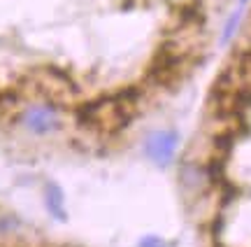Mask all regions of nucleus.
<instances>
[{
	"label": "nucleus",
	"mask_w": 251,
	"mask_h": 247,
	"mask_svg": "<svg viewBox=\"0 0 251 247\" xmlns=\"http://www.w3.org/2000/svg\"><path fill=\"white\" fill-rule=\"evenodd\" d=\"M21 124L33 131L37 136H49V133H56L61 128V117H58V110L51 103H40V105H30L21 117Z\"/></svg>",
	"instance_id": "nucleus-1"
},
{
	"label": "nucleus",
	"mask_w": 251,
	"mask_h": 247,
	"mask_svg": "<svg viewBox=\"0 0 251 247\" xmlns=\"http://www.w3.org/2000/svg\"><path fill=\"white\" fill-rule=\"evenodd\" d=\"M177 147H179L177 131H156L144 140V154L149 156L158 168H165L175 159Z\"/></svg>",
	"instance_id": "nucleus-2"
},
{
	"label": "nucleus",
	"mask_w": 251,
	"mask_h": 247,
	"mask_svg": "<svg viewBox=\"0 0 251 247\" xmlns=\"http://www.w3.org/2000/svg\"><path fill=\"white\" fill-rule=\"evenodd\" d=\"M45 201L49 212L54 215L58 221H65L68 215H65V203H63V192L58 184H47V192H45Z\"/></svg>",
	"instance_id": "nucleus-3"
},
{
	"label": "nucleus",
	"mask_w": 251,
	"mask_h": 247,
	"mask_svg": "<svg viewBox=\"0 0 251 247\" xmlns=\"http://www.w3.org/2000/svg\"><path fill=\"white\" fill-rule=\"evenodd\" d=\"M207 182V170L196 164H186L181 168V184H186L188 189H198Z\"/></svg>",
	"instance_id": "nucleus-4"
},
{
	"label": "nucleus",
	"mask_w": 251,
	"mask_h": 247,
	"mask_svg": "<svg viewBox=\"0 0 251 247\" xmlns=\"http://www.w3.org/2000/svg\"><path fill=\"white\" fill-rule=\"evenodd\" d=\"M233 142H235V133H224V136H216V140H214L216 149H219V152H221L224 156L230 152Z\"/></svg>",
	"instance_id": "nucleus-5"
},
{
	"label": "nucleus",
	"mask_w": 251,
	"mask_h": 247,
	"mask_svg": "<svg viewBox=\"0 0 251 247\" xmlns=\"http://www.w3.org/2000/svg\"><path fill=\"white\" fill-rule=\"evenodd\" d=\"M240 17H242V12H235L233 17H230V21L226 24V28H224V35H221V42H228L230 37H233V33L237 30V24H240Z\"/></svg>",
	"instance_id": "nucleus-6"
},
{
	"label": "nucleus",
	"mask_w": 251,
	"mask_h": 247,
	"mask_svg": "<svg viewBox=\"0 0 251 247\" xmlns=\"http://www.w3.org/2000/svg\"><path fill=\"white\" fill-rule=\"evenodd\" d=\"M140 247H170L165 240H161L158 236H144L142 240H140Z\"/></svg>",
	"instance_id": "nucleus-7"
},
{
	"label": "nucleus",
	"mask_w": 251,
	"mask_h": 247,
	"mask_svg": "<svg viewBox=\"0 0 251 247\" xmlns=\"http://www.w3.org/2000/svg\"><path fill=\"white\" fill-rule=\"evenodd\" d=\"M247 2H249V0H240V5H247Z\"/></svg>",
	"instance_id": "nucleus-8"
}]
</instances>
